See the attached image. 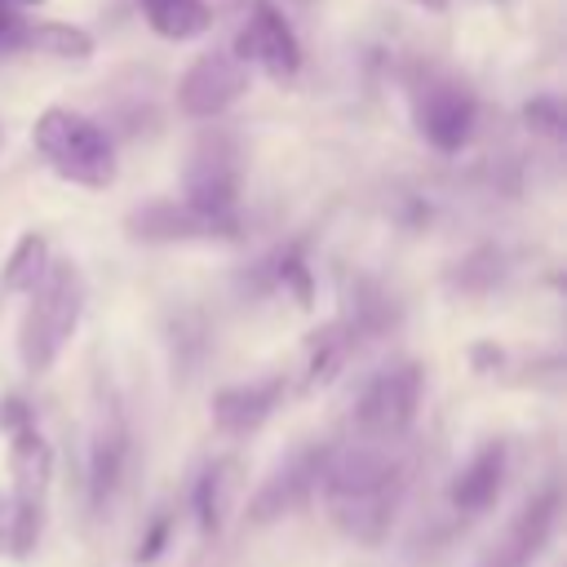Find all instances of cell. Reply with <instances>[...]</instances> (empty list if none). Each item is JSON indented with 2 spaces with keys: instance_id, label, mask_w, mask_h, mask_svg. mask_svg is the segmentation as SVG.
I'll return each mask as SVG.
<instances>
[{
  "instance_id": "5",
  "label": "cell",
  "mask_w": 567,
  "mask_h": 567,
  "mask_svg": "<svg viewBox=\"0 0 567 567\" xmlns=\"http://www.w3.org/2000/svg\"><path fill=\"white\" fill-rule=\"evenodd\" d=\"M9 558L27 563L44 540L53 496V447L35 421L9 434Z\"/></svg>"
},
{
  "instance_id": "10",
  "label": "cell",
  "mask_w": 567,
  "mask_h": 567,
  "mask_svg": "<svg viewBox=\"0 0 567 567\" xmlns=\"http://www.w3.org/2000/svg\"><path fill=\"white\" fill-rule=\"evenodd\" d=\"M124 235L133 244H226L239 239V217L208 213L182 195H159L124 213Z\"/></svg>"
},
{
  "instance_id": "7",
  "label": "cell",
  "mask_w": 567,
  "mask_h": 567,
  "mask_svg": "<svg viewBox=\"0 0 567 567\" xmlns=\"http://www.w3.org/2000/svg\"><path fill=\"white\" fill-rule=\"evenodd\" d=\"M425 394V368L416 359H394L368 377L350 408V434L372 443H408L416 408Z\"/></svg>"
},
{
  "instance_id": "20",
  "label": "cell",
  "mask_w": 567,
  "mask_h": 567,
  "mask_svg": "<svg viewBox=\"0 0 567 567\" xmlns=\"http://www.w3.org/2000/svg\"><path fill=\"white\" fill-rule=\"evenodd\" d=\"M49 257H53V252H49V235H44V230H22V235L13 239L4 266H0V292L27 297V292L35 288V279L44 275Z\"/></svg>"
},
{
  "instance_id": "4",
  "label": "cell",
  "mask_w": 567,
  "mask_h": 567,
  "mask_svg": "<svg viewBox=\"0 0 567 567\" xmlns=\"http://www.w3.org/2000/svg\"><path fill=\"white\" fill-rule=\"evenodd\" d=\"M408 111L416 137L439 155H461L474 142L478 93L461 71L443 62H416L408 71Z\"/></svg>"
},
{
  "instance_id": "25",
  "label": "cell",
  "mask_w": 567,
  "mask_h": 567,
  "mask_svg": "<svg viewBox=\"0 0 567 567\" xmlns=\"http://www.w3.org/2000/svg\"><path fill=\"white\" fill-rule=\"evenodd\" d=\"M31 421H35V408H31L22 394H4V399H0V430H4V434L22 430V425H31Z\"/></svg>"
},
{
  "instance_id": "21",
  "label": "cell",
  "mask_w": 567,
  "mask_h": 567,
  "mask_svg": "<svg viewBox=\"0 0 567 567\" xmlns=\"http://www.w3.org/2000/svg\"><path fill=\"white\" fill-rule=\"evenodd\" d=\"M501 275H505V257H501V248L483 244V248L465 252V257L447 270V288L470 292V297H483V292H492V288L501 284Z\"/></svg>"
},
{
  "instance_id": "16",
  "label": "cell",
  "mask_w": 567,
  "mask_h": 567,
  "mask_svg": "<svg viewBox=\"0 0 567 567\" xmlns=\"http://www.w3.org/2000/svg\"><path fill=\"white\" fill-rule=\"evenodd\" d=\"M505 474H509V443L505 439H487L470 452V461L452 474L447 483V505L461 514V518H474L483 509L496 505L501 487H505Z\"/></svg>"
},
{
  "instance_id": "1",
  "label": "cell",
  "mask_w": 567,
  "mask_h": 567,
  "mask_svg": "<svg viewBox=\"0 0 567 567\" xmlns=\"http://www.w3.org/2000/svg\"><path fill=\"white\" fill-rule=\"evenodd\" d=\"M408 487H412L408 443H372L346 434V443H332L328 452L319 501L346 540L377 549L390 536L408 501Z\"/></svg>"
},
{
  "instance_id": "27",
  "label": "cell",
  "mask_w": 567,
  "mask_h": 567,
  "mask_svg": "<svg viewBox=\"0 0 567 567\" xmlns=\"http://www.w3.org/2000/svg\"><path fill=\"white\" fill-rule=\"evenodd\" d=\"M412 4H421V9H430V13H443L452 0H412Z\"/></svg>"
},
{
  "instance_id": "28",
  "label": "cell",
  "mask_w": 567,
  "mask_h": 567,
  "mask_svg": "<svg viewBox=\"0 0 567 567\" xmlns=\"http://www.w3.org/2000/svg\"><path fill=\"white\" fill-rule=\"evenodd\" d=\"M9 9H40V4H49V0H4Z\"/></svg>"
},
{
  "instance_id": "11",
  "label": "cell",
  "mask_w": 567,
  "mask_h": 567,
  "mask_svg": "<svg viewBox=\"0 0 567 567\" xmlns=\"http://www.w3.org/2000/svg\"><path fill=\"white\" fill-rule=\"evenodd\" d=\"M252 66L235 49H208L177 75V111L195 124L221 120L248 93Z\"/></svg>"
},
{
  "instance_id": "17",
  "label": "cell",
  "mask_w": 567,
  "mask_h": 567,
  "mask_svg": "<svg viewBox=\"0 0 567 567\" xmlns=\"http://www.w3.org/2000/svg\"><path fill=\"white\" fill-rule=\"evenodd\" d=\"M239 288H244L248 297L284 292V297H292L297 306H310V266H306V244H301V239H292V244L270 248L266 257H257V261L244 270Z\"/></svg>"
},
{
  "instance_id": "29",
  "label": "cell",
  "mask_w": 567,
  "mask_h": 567,
  "mask_svg": "<svg viewBox=\"0 0 567 567\" xmlns=\"http://www.w3.org/2000/svg\"><path fill=\"white\" fill-rule=\"evenodd\" d=\"M0 142H4V128H0Z\"/></svg>"
},
{
  "instance_id": "13",
  "label": "cell",
  "mask_w": 567,
  "mask_h": 567,
  "mask_svg": "<svg viewBox=\"0 0 567 567\" xmlns=\"http://www.w3.org/2000/svg\"><path fill=\"white\" fill-rule=\"evenodd\" d=\"M558 514H563V492H558V483L536 487V492L514 509V518L501 527V536H492V545L478 554L474 567H532V563L545 554L549 536L558 532Z\"/></svg>"
},
{
  "instance_id": "8",
  "label": "cell",
  "mask_w": 567,
  "mask_h": 567,
  "mask_svg": "<svg viewBox=\"0 0 567 567\" xmlns=\"http://www.w3.org/2000/svg\"><path fill=\"white\" fill-rule=\"evenodd\" d=\"M239 190H244V155H239V137L221 124L199 128V137L186 151L182 164V199L221 213V217H239Z\"/></svg>"
},
{
  "instance_id": "15",
  "label": "cell",
  "mask_w": 567,
  "mask_h": 567,
  "mask_svg": "<svg viewBox=\"0 0 567 567\" xmlns=\"http://www.w3.org/2000/svg\"><path fill=\"white\" fill-rule=\"evenodd\" d=\"M399 319H403V306H399L394 292H385L377 279L354 275V279L341 284V310H337L332 328L346 337L350 350H359V346H368V341L394 332Z\"/></svg>"
},
{
  "instance_id": "14",
  "label": "cell",
  "mask_w": 567,
  "mask_h": 567,
  "mask_svg": "<svg viewBox=\"0 0 567 567\" xmlns=\"http://www.w3.org/2000/svg\"><path fill=\"white\" fill-rule=\"evenodd\" d=\"M284 394H288V377L284 372L252 377V381H230V385H221L213 394L208 421H213V430L221 439H248V434H257L275 416Z\"/></svg>"
},
{
  "instance_id": "30",
  "label": "cell",
  "mask_w": 567,
  "mask_h": 567,
  "mask_svg": "<svg viewBox=\"0 0 567 567\" xmlns=\"http://www.w3.org/2000/svg\"><path fill=\"white\" fill-rule=\"evenodd\" d=\"M496 4H505V0H496Z\"/></svg>"
},
{
  "instance_id": "9",
  "label": "cell",
  "mask_w": 567,
  "mask_h": 567,
  "mask_svg": "<svg viewBox=\"0 0 567 567\" xmlns=\"http://www.w3.org/2000/svg\"><path fill=\"white\" fill-rule=\"evenodd\" d=\"M328 452H332L328 439H301L292 452H284L270 465V474L257 483V492L248 501V523L252 527H270V523L292 518L297 509H306L319 496Z\"/></svg>"
},
{
  "instance_id": "3",
  "label": "cell",
  "mask_w": 567,
  "mask_h": 567,
  "mask_svg": "<svg viewBox=\"0 0 567 567\" xmlns=\"http://www.w3.org/2000/svg\"><path fill=\"white\" fill-rule=\"evenodd\" d=\"M31 146L44 159L49 173H58L71 186L84 190H106L120 177L115 159V137L84 111L71 106H44L31 120Z\"/></svg>"
},
{
  "instance_id": "6",
  "label": "cell",
  "mask_w": 567,
  "mask_h": 567,
  "mask_svg": "<svg viewBox=\"0 0 567 567\" xmlns=\"http://www.w3.org/2000/svg\"><path fill=\"white\" fill-rule=\"evenodd\" d=\"M133 456V430L128 412L106 377L93 385V421H89V452H84V501L93 518H106V509L120 496V483L128 474Z\"/></svg>"
},
{
  "instance_id": "12",
  "label": "cell",
  "mask_w": 567,
  "mask_h": 567,
  "mask_svg": "<svg viewBox=\"0 0 567 567\" xmlns=\"http://www.w3.org/2000/svg\"><path fill=\"white\" fill-rule=\"evenodd\" d=\"M248 66H257L261 75H270L275 84H292L301 75V40L292 31V22L284 18V9L275 0H252L239 31H235V44H230Z\"/></svg>"
},
{
  "instance_id": "19",
  "label": "cell",
  "mask_w": 567,
  "mask_h": 567,
  "mask_svg": "<svg viewBox=\"0 0 567 567\" xmlns=\"http://www.w3.org/2000/svg\"><path fill=\"white\" fill-rule=\"evenodd\" d=\"M137 4H142L146 27H151L159 40H168V44L199 40V35L213 27L208 0H137Z\"/></svg>"
},
{
  "instance_id": "24",
  "label": "cell",
  "mask_w": 567,
  "mask_h": 567,
  "mask_svg": "<svg viewBox=\"0 0 567 567\" xmlns=\"http://www.w3.org/2000/svg\"><path fill=\"white\" fill-rule=\"evenodd\" d=\"M168 540H173V509H155V514H151V523H146V527H142V536H137L133 563H137V567L155 563V558L168 549Z\"/></svg>"
},
{
  "instance_id": "22",
  "label": "cell",
  "mask_w": 567,
  "mask_h": 567,
  "mask_svg": "<svg viewBox=\"0 0 567 567\" xmlns=\"http://www.w3.org/2000/svg\"><path fill=\"white\" fill-rule=\"evenodd\" d=\"M221 496H226V461H208L190 487V514H195V527L199 536H217L221 527Z\"/></svg>"
},
{
  "instance_id": "23",
  "label": "cell",
  "mask_w": 567,
  "mask_h": 567,
  "mask_svg": "<svg viewBox=\"0 0 567 567\" xmlns=\"http://www.w3.org/2000/svg\"><path fill=\"white\" fill-rule=\"evenodd\" d=\"M523 124H527L536 137L558 142L563 128H567V111H563V102H558L554 93H536L532 102H523Z\"/></svg>"
},
{
  "instance_id": "2",
  "label": "cell",
  "mask_w": 567,
  "mask_h": 567,
  "mask_svg": "<svg viewBox=\"0 0 567 567\" xmlns=\"http://www.w3.org/2000/svg\"><path fill=\"white\" fill-rule=\"evenodd\" d=\"M89 306V284L75 257H49L44 275L27 292L22 319H18V363L27 377L53 372L62 350L71 346L80 319Z\"/></svg>"
},
{
  "instance_id": "18",
  "label": "cell",
  "mask_w": 567,
  "mask_h": 567,
  "mask_svg": "<svg viewBox=\"0 0 567 567\" xmlns=\"http://www.w3.org/2000/svg\"><path fill=\"white\" fill-rule=\"evenodd\" d=\"M13 49H35L62 62H84L93 53V35L75 22H58V18H22L13 31Z\"/></svg>"
},
{
  "instance_id": "26",
  "label": "cell",
  "mask_w": 567,
  "mask_h": 567,
  "mask_svg": "<svg viewBox=\"0 0 567 567\" xmlns=\"http://www.w3.org/2000/svg\"><path fill=\"white\" fill-rule=\"evenodd\" d=\"M0 554H9V492H0Z\"/></svg>"
}]
</instances>
